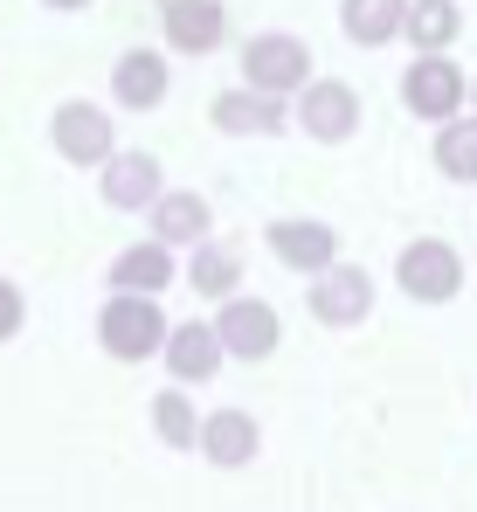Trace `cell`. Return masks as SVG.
I'll list each match as a JSON object with an SVG mask.
<instances>
[{
    "mask_svg": "<svg viewBox=\"0 0 477 512\" xmlns=\"http://www.w3.org/2000/svg\"><path fill=\"white\" fill-rule=\"evenodd\" d=\"M166 333H173V319L159 312V298H146V291H111L104 312H97V346L111 360H153L159 346H166Z\"/></svg>",
    "mask_w": 477,
    "mask_h": 512,
    "instance_id": "6da1fadb",
    "label": "cell"
},
{
    "mask_svg": "<svg viewBox=\"0 0 477 512\" xmlns=\"http://www.w3.org/2000/svg\"><path fill=\"white\" fill-rule=\"evenodd\" d=\"M312 42L291 35V28H263L242 42V84L249 90H270V97H298L312 84Z\"/></svg>",
    "mask_w": 477,
    "mask_h": 512,
    "instance_id": "7a4b0ae2",
    "label": "cell"
},
{
    "mask_svg": "<svg viewBox=\"0 0 477 512\" xmlns=\"http://www.w3.org/2000/svg\"><path fill=\"white\" fill-rule=\"evenodd\" d=\"M360 90L346 77H312V84L291 97V132H305L312 146H346L360 132Z\"/></svg>",
    "mask_w": 477,
    "mask_h": 512,
    "instance_id": "3957f363",
    "label": "cell"
},
{
    "mask_svg": "<svg viewBox=\"0 0 477 512\" xmlns=\"http://www.w3.org/2000/svg\"><path fill=\"white\" fill-rule=\"evenodd\" d=\"M395 284L415 305H450V298L464 291V250L443 243V236H415V243H401V256H395Z\"/></svg>",
    "mask_w": 477,
    "mask_h": 512,
    "instance_id": "277c9868",
    "label": "cell"
},
{
    "mask_svg": "<svg viewBox=\"0 0 477 512\" xmlns=\"http://www.w3.org/2000/svg\"><path fill=\"white\" fill-rule=\"evenodd\" d=\"M305 312H312L318 326H332V333H346V326H367L374 319V277L360 270V263H332V270H318L305 277Z\"/></svg>",
    "mask_w": 477,
    "mask_h": 512,
    "instance_id": "5b68a950",
    "label": "cell"
},
{
    "mask_svg": "<svg viewBox=\"0 0 477 512\" xmlns=\"http://www.w3.org/2000/svg\"><path fill=\"white\" fill-rule=\"evenodd\" d=\"M464 97H471V77L450 63V49H429V56H415V63L401 70V104H408V118L443 125V118L464 111Z\"/></svg>",
    "mask_w": 477,
    "mask_h": 512,
    "instance_id": "8992f818",
    "label": "cell"
},
{
    "mask_svg": "<svg viewBox=\"0 0 477 512\" xmlns=\"http://www.w3.org/2000/svg\"><path fill=\"white\" fill-rule=\"evenodd\" d=\"M49 146H56L70 167L97 173L111 153H118V125H111V111H104V104L70 97V104H56V118H49Z\"/></svg>",
    "mask_w": 477,
    "mask_h": 512,
    "instance_id": "52a82bcc",
    "label": "cell"
},
{
    "mask_svg": "<svg viewBox=\"0 0 477 512\" xmlns=\"http://www.w3.org/2000/svg\"><path fill=\"white\" fill-rule=\"evenodd\" d=\"M263 250L291 277H318V270L339 263V229L318 222V215H277V222H263Z\"/></svg>",
    "mask_w": 477,
    "mask_h": 512,
    "instance_id": "ba28073f",
    "label": "cell"
},
{
    "mask_svg": "<svg viewBox=\"0 0 477 512\" xmlns=\"http://www.w3.org/2000/svg\"><path fill=\"white\" fill-rule=\"evenodd\" d=\"M215 333L229 346V360H270L277 346H284V319H277V305L270 298H222V312H215Z\"/></svg>",
    "mask_w": 477,
    "mask_h": 512,
    "instance_id": "9c48e42d",
    "label": "cell"
},
{
    "mask_svg": "<svg viewBox=\"0 0 477 512\" xmlns=\"http://www.w3.org/2000/svg\"><path fill=\"white\" fill-rule=\"evenodd\" d=\"M208 125L229 132V139H284V132H291V97L236 84V90H222V97L208 104Z\"/></svg>",
    "mask_w": 477,
    "mask_h": 512,
    "instance_id": "30bf717a",
    "label": "cell"
},
{
    "mask_svg": "<svg viewBox=\"0 0 477 512\" xmlns=\"http://www.w3.org/2000/svg\"><path fill=\"white\" fill-rule=\"evenodd\" d=\"M159 360H166V374H173L180 388H208V381L222 374L229 346H222V333H215V319H187V326H173V333H166Z\"/></svg>",
    "mask_w": 477,
    "mask_h": 512,
    "instance_id": "8fae6325",
    "label": "cell"
},
{
    "mask_svg": "<svg viewBox=\"0 0 477 512\" xmlns=\"http://www.w3.org/2000/svg\"><path fill=\"white\" fill-rule=\"evenodd\" d=\"M159 28H166V49L173 56H215L229 42V7L222 0H166L159 7Z\"/></svg>",
    "mask_w": 477,
    "mask_h": 512,
    "instance_id": "7c38bea8",
    "label": "cell"
},
{
    "mask_svg": "<svg viewBox=\"0 0 477 512\" xmlns=\"http://www.w3.org/2000/svg\"><path fill=\"white\" fill-rule=\"evenodd\" d=\"M97 187H104V208L146 215L159 194H166V167H159L153 153H111V160L97 167Z\"/></svg>",
    "mask_w": 477,
    "mask_h": 512,
    "instance_id": "4fadbf2b",
    "label": "cell"
},
{
    "mask_svg": "<svg viewBox=\"0 0 477 512\" xmlns=\"http://www.w3.org/2000/svg\"><path fill=\"white\" fill-rule=\"evenodd\" d=\"M146 229H153L159 243H173V250H194V243L215 236V201L201 187H166L146 208Z\"/></svg>",
    "mask_w": 477,
    "mask_h": 512,
    "instance_id": "5bb4252c",
    "label": "cell"
},
{
    "mask_svg": "<svg viewBox=\"0 0 477 512\" xmlns=\"http://www.w3.org/2000/svg\"><path fill=\"white\" fill-rule=\"evenodd\" d=\"M104 284H111V291H146V298H159L166 284H180V250H173V243H159V236L125 243V250L111 256Z\"/></svg>",
    "mask_w": 477,
    "mask_h": 512,
    "instance_id": "9a60e30c",
    "label": "cell"
},
{
    "mask_svg": "<svg viewBox=\"0 0 477 512\" xmlns=\"http://www.w3.org/2000/svg\"><path fill=\"white\" fill-rule=\"evenodd\" d=\"M166 90H173V63H166L159 49H125V56L111 63V97H118V111H159Z\"/></svg>",
    "mask_w": 477,
    "mask_h": 512,
    "instance_id": "2e32d148",
    "label": "cell"
},
{
    "mask_svg": "<svg viewBox=\"0 0 477 512\" xmlns=\"http://www.w3.org/2000/svg\"><path fill=\"white\" fill-rule=\"evenodd\" d=\"M256 450H263V423H256L249 409H215V416H201V457H208L215 471L256 464Z\"/></svg>",
    "mask_w": 477,
    "mask_h": 512,
    "instance_id": "e0dca14e",
    "label": "cell"
},
{
    "mask_svg": "<svg viewBox=\"0 0 477 512\" xmlns=\"http://www.w3.org/2000/svg\"><path fill=\"white\" fill-rule=\"evenodd\" d=\"M187 284L201 291V298H236V284H242V250L236 243H222V236H208V243H194L187 250Z\"/></svg>",
    "mask_w": 477,
    "mask_h": 512,
    "instance_id": "ac0fdd59",
    "label": "cell"
},
{
    "mask_svg": "<svg viewBox=\"0 0 477 512\" xmlns=\"http://www.w3.org/2000/svg\"><path fill=\"white\" fill-rule=\"evenodd\" d=\"M401 14H408V0H339V28H346L353 49L401 42Z\"/></svg>",
    "mask_w": 477,
    "mask_h": 512,
    "instance_id": "d6986e66",
    "label": "cell"
},
{
    "mask_svg": "<svg viewBox=\"0 0 477 512\" xmlns=\"http://www.w3.org/2000/svg\"><path fill=\"white\" fill-rule=\"evenodd\" d=\"M457 35H464V7H457V0H408V14H401V42H408L415 56L450 49Z\"/></svg>",
    "mask_w": 477,
    "mask_h": 512,
    "instance_id": "ffe728a7",
    "label": "cell"
},
{
    "mask_svg": "<svg viewBox=\"0 0 477 512\" xmlns=\"http://www.w3.org/2000/svg\"><path fill=\"white\" fill-rule=\"evenodd\" d=\"M153 429H159V443H166V450H201V409L187 402V388H180V381L153 395Z\"/></svg>",
    "mask_w": 477,
    "mask_h": 512,
    "instance_id": "44dd1931",
    "label": "cell"
},
{
    "mask_svg": "<svg viewBox=\"0 0 477 512\" xmlns=\"http://www.w3.org/2000/svg\"><path fill=\"white\" fill-rule=\"evenodd\" d=\"M436 173L443 180H477V118H443L436 125Z\"/></svg>",
    "mask_w": 477,
    "mask_h": 512,
    "instance_id": "7402d4cb",
    "label": "cell"
},
{
    "mask_svg": "<svg viewBox=\"0 0 477 512\" xmlns=\"http://www.w3.org/2000/svg\"><path fill=\"white\" fill-rule=\"evenodd\" d=\"M21 319H28V298H21V284H14V277H0V346L21 333Z\"/></svg>",
    "mask_w": 477,
    "mask_h": 512,
    "instance_id": "603a6c76",
    "label": "cell"
},
{
    "mask_svg": "<svg viewBox=\"0 0 477 512\" xmlns=\"http://www.w3.org/2000/svg\"><path fill=\"white\" fill-rule=\"evenodd\" d=\"M42 7H63V14H77V7H97V0H42Z\"/></svg>",
    "mask_w": 477,
    "mask_h": 512,
    "instance_id": "cb8c5ba5",
    "label": "cell"
},
{
    "mask_svg": "<svg viewBox=\"0 0 477 512\" xmlns=\"http://www.w3.org/2000/svg\"><path fill=\"white\" fill-rule=\"evenodd\" d=\"M471 97H477V84H471Z\"/></svg>",
    "mask_w": 477,
    "mask_h": 512,
    "instance_id": "d4e9b609",
    "label": "cell"
}]
</instances>
